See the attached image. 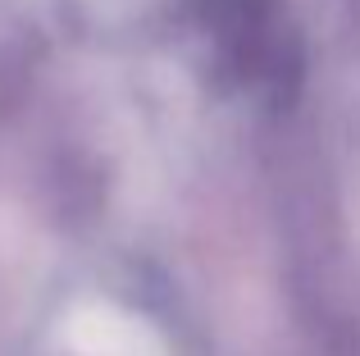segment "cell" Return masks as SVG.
<instances>
[{"instance_id":"obj_1","label":"cell","mask_w":360,"mask_h":356,"mask_svg":"<svg viewBox=\"0 0 360 356\" xmlns=\"http://www.w3.org/2000/svg\"><path fill=\"white\" fill-rule=\"evenodd\" d=\"M27 55H32V27L14 0H0V96L18 87V78L27 73Z\"/></svg>"}]
</instances>
